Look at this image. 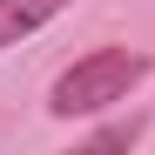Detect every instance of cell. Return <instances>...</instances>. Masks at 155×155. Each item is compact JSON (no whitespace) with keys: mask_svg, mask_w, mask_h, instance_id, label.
<instances>
[{"mask_svg":"<svg viewBox=\"0 0 155 155\" xmlns=\"http://www.w3.org/2000/svg\"><path fill=\"white\" fill-rule=\"evenodd\" d=\"M142 74H148L142 54H128V47H94V54H81V61L54 81L47 108H54L61 121H74V115H101V108H115Z\"/></svg>","mask_w":155,"mask_h":155,"instance_id":"6da1fadb","label":"cell"},{"mask_svg":"<svg viewBox=\"0 0 155 155\" xmlns=\"http://www.w3.org/2000/svg\"><path fill=\"white\" fill-rule=\"evenodd\" d=\"M68 7V0H0V47H14L20 34H34V27H47Z\"/></svg>","mask_w":155,"mask_h":155,"instance_id":"7a4b0ae2","label":"cell"},{"mask_svg":"<svg viewBox=\"0 0 155 155\" xmlns=\"http://www.w3.org/2000/svg\"><path fill=\"white\" fill-rule=\"evenodd\" d=\"M94 142H101V148H121V142H135V121H128V128H101Z\"/></svg>","mask_w":155,"mask_h":155,"instance_id":"3957f363","label":"cell"}]
</instances>
